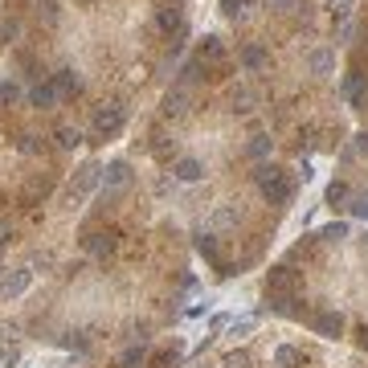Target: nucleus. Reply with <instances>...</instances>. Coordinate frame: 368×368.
I'll return each mask as SVG.
<instances>
[{
	"label": "nucleus",
	"instance_id": "30",
	"mask_svg": "<svg viewBox=\"0 0 368 368\" xmlns=\"http://www.w3.org/2000/svg\"><path fill=\"white\" fill-rule=\"evenodd\" d=\"M254 323H258V319H254V315H245V319H233V323H229V332H233V336H245V332H254Z\"/></svg>",
	"mask_w": 368,
	"mask_h": 368
},
{
	"label": "nucleus",
	"instance_id": "5",
	"mask_svg": "<svg viewBox=\"0 0 368 368\" xmlns=\"http://www.w3.org/2000/svg\"><path fill=\"white\" fill-rule=\"evenodd\" d=\"M127 184H131V164H127V160H111V164L102 168V189L115 193V189H127Z\"/></svg>",
	"mask_w": 368,
	"mask_h": 368
},
{
	"label": "nucleus",
	"instance_id": "25",
	"mask_svg": "<svg viewBox=\"0 0 368 368\" xmlns=\"http://www.w3.org/2000/svg\"><path fill=\"white\" fill-rule=\"evenodd\" d=\"M245 151H250L254 160H266V156H270V135H254V139H250V147H245Z\"/></svg>",
	"mask_w": 368,
	"mask_h": 368
},
{
	"label": "nucleus",
	"instance_id": "6",
	"mask_svg": "<svg viewBox=\"0 0 368 368\" xmlns=\"http://www.w3.org/2000/svg\"><path fill=\"white\" fill-rule=\"evenodd\" d=\"M29 282H33V270H13V274H4V278H0V294H4V299H21L25 291H29Z\"/></svg>",
	"mask_w": 368,
	"mask_h": 368
},
{
	"label": "nucleus",
	"instance_id": "22",
	"mask_svg": "<svg viewBox=\"0 0 368 368\" xmlns=\"http://www.w3.org/2000/svg\"><path fill=\"white\" fill-rule=\"evenodd\" d=\"M144 360H147V348L144 343H135V348H127V352L119 356V368H135V364H144Z\"/></svg>",
	"mask_w": 368,
	"mask_h": 368
},
{
	"label": "nucleus",
	"instance_id": "23",
	"mask_svg": "<svg viewBox=\"0 0 368 368\" xmlns=\"http://www.w3.org/2000/svg\"><path fill=\"white\" fill-rule=\"evenodd\" d=\"M221 13H225L229 21H242L245 13H250V0H221Z\"/></svg>",
	"mask_w": 368,
	"mask_h": 368
},
{
	"label": "nucleus",
	"instance_id": "28",
	"mask_svg": "<svg viewBox=\"0 0 368 368\" xmlns=\"http://www.w3.org/2000/svg\"><path fill=\"white\" fill-rule=\"evenodd\" d=\"M348 209H352V217H360V221H368V193H360V196H352V200H348Z\"/></svg>",
	"mask_w": 368,
	"mask_h": 368
},
{
	"label": "nucleus",
	"instance_id": "35",
	"mask_svg": "<svg viewBox=\"0 0 368 368\" xmlns=\"http://www.w3.org/2000/svg\"><path fill=\"white\" fill-rule=\"evenodd\" d=\"M0 37H4V41H8V37H17V21H4V25H0Z\"/></svg>",
	"mask_w": 368,
	"mask_h": 368
},
{
	"label": "nucleus",
	"instance_id": "24",
	"mask_svg": "<svg viewBox=\"0 0 368 368\" xmlns=\"http://www.w3.org/2000/svg\"><path fill=\"white\" fill-rule=\"evenodd\" d=\"M196 254L209 258V262H217V238H213V233H200V238H196Z\"/></svg>",
	"mask_w": 368,
	"mask_h": 368
},
{
	"label": "nucleus",
	"instance_id": "2",
	"mask_svg": "<svg viewBox=\"0 0 368 368\" xmlns=\"http://www.w3.org/2000/svg\"><path fill=\"white\" fill-rule=\"evenodd\" d=\"M123 123H127V107L123 102H102L95 111V119H90V135L95 139H115L123 131Z\"/></svg>",
	"mask_w": 368,
	"mask_h": 368
},
{
	"label": "nucleus",
	"instance_id": "1",
	"mask_svg": "<svg viewBox=\"0 0 368 368\" xmlns=\"http://www.w3.org/2000/svg\"><path fill=\"white\" fill-rule=\"evenodd\" d=\"M254 180H258V189H262V196H266L270 205H287L294 196V180L278 164H258Z\"/></svg>",
	"mask_w": 368,
	"mask_h": 368
},
{
	"label": "nucleus",
	"instance_id": "12",
	"mask_svg": "<svg viewBox=\"0 0 368 368\" xmlns=\"http://www.w3.org/2000/svg\"><path fill=\"white\" fill-rule=\"evenodd\" d=\"M315 332L319 336H327V340H336V336L343 332V315L340 311H319L315 315Z\"/></svg>",
	"mask_w": 368,
	"mask_h": 368
},
{
	"label": "nucleus",
	"instance_id": "8",
	"mask_svg": "<svg viewBox=\"0 0 368 368\" xmlns=\"http://www.w3.org/2000/svg\"><path fill=\"white\" fill-rule=\"evenodd\" d=\"M238 221H242V209H238V205H217L213 217H209V229H213V233H229V229H238Z\"/></svg>",
	"mask_w": 368,
	"mask_h": 368
},
{
	"label": "nucleus",
	"instance_id": "31",
	"mask_svg": "<svg viewBox=\"0 0 368 368\" xmlns=\"http://www.w3.org/2000/svg\"><path fill=\"white\" fill-rule=\"evenodd\" d=\"M200 66H205L200 57H193V62H184V70H180V78H184V82H193V78H200Z\"/></svg>",
	"mask_w": 368,
	"mask_h": 368
},
{
	"label": "nucleus",
	"instance_id": "4",
	"mask_svg": "<svg viewBox=\"0 0 368 368\" xmlns=\"http://www.w3.org/2000/svg\"><path fill=\"white\" fill-rule=\"evenodd\" d=\"M299 291H303V282H299V274H294L291 266H274L266 278V294L270 299H299Z\"/></svg>",
	"mask_w": 368,
	"mask_h": 368
},
{
	"label": "nucleus",
	"instance_id": "13",
	"mask_svg": "<svg viewBox=\"0 0 368 368\" xmlns=\"http://www.w3.org/2000/svg\"><path fill=\"white\" fill-rule=\"evenodd\" d=\"M57 86H53V82H37V86H33V90H29V102H33V107H41V111H49V107H57Z\"/></svg>",
	"mask_w": 368,
	"mask_h": 368
},
{
	"label": "nucleus",
	"instance_id": "37",
	"mask_svg": "<svg viewBox=\"0 0 368 368\" xmlns=\"http://www.w3.org/2000/svg\"><path fill=\"white\" fill-rule=\"evenodd\" d=\"M360 348H364V352H368V323H364V327H360Z\"/></svg>",
	"mask_w": 368,
	"mask_h": 368
},
{
	"label": "nucleus",
	"instance_id": "7",
	"mask_svg": "<svg viewBox=\"0 0 368 368\" xmlns=\"http://www.w3.org/2000/svg\"><path fill=\"white\" fill-rule=\"evenodd\" d=\"M172 176H176L180 184H196V180L205 176V164H200L196 156H180V160H172Z\"/></svg>",
	"mask_w": 368,
	"mask_h": 368
},
{
	"label": "nucleus",
	"instance_id": "20",
	"mask_svg": "<svg viewBox=\"0 0 368 368\" xmlns=\"http://www.w3.org/2000/svg\"><path fill=\"white\" fill-rule=\"evenodd\" d=\"M205 57H209V62H221V57H225L221 37H205V41H200V62H205Z\"/></svg>",
	"mask_w": 368,
	"mask_h": 368
},
{
	"label": "nucleus",
	"instance_id": "19",
	"mask_svg": "<svg viewBox=\"0 0 368 368\" xmlns=\"http://www.w3.org/2000/svg\"><path fill=\"white\" fill-rule=\"evenodd\" d=\"M78 144H82V131L78 127H57V147L62 151H74Z\"/></svg>",
	"mask_w": 368,
	"mask_h": 368
},
{
	"label": "nucleus",
	"instance_id": "33",
	"mask_svg": "<svg viewBox=\"0 0 368 368\" xmlns=\"http://www.w3.org/2000/svg\"><path fill=\"white\" fill-rule=\"evenodd\" d=\"M250 102H254L250 90H233V111H250Z\"/></svg>",
	"mask_w": 368,
	"mask_h": 368
},
{
	"label": "nucleus",
	"instance_id": "21",
	"mask_svg": "<svg viewBox=\"0 0 368 368\" xmlns=\"http://www.w3.org/2000/svg\"><path fill=\"white\" fill-rule=\"evenodd\" d=\"M86 250H90V254H111V250H115V233H90Z\"/></svg>",
	"mask_w": 368,
	"mask_h": 368
},
{
	"label": "nucleus",
	"instance_id": "26",
	"mask_svg": "<svg viewBox=\"0 0 368 368\" xmlns=\"http://www.w3.org/2000/svg\"><path fill=\"white\" fill-rule=\"evenodd\" d=\"M221 368H250V352H242V348L225 352V360H221Z\"/></svg>",
	"mask_w": 368,
	"mask_h": 368
},
{
	"label": "nucleus",
	"instance_id": "9",
	"mask_svg": "<svg viewBox=\"0 0 368 368\" xmlns=\"http://www.w3.org/2000/svg\"><path fill=\"white\" fill-rule=\"evenodd\" d=\"M49 82L57 86V95H62V98H70V95H78V90H82V78H78V70H70V66H62V70L53 74Z\"/></svg>",
	"mask_w": 368,
	"mask_h": 368
},
{
	"label": "nucleus",
	"instance_id": "38",
	"mask_svg": "<svg viewBox=\"0 0 368 368\" xmlns=\"http://www.w3.org/2000/svg\"><path fill=\"white\" fill-rule=\"evenodd\" d=\"M0 242H4V225H0Z\"/></svg>",
	"mask_w": 368,
	"mask_h": 368
},
{
	"label": "nucleus",
	"instance_id": "16",
	"mask_svg": "<svg viewBox=\"0 0 368 368\" xmlns=\"http://www.w3.org/2000/svg\"><path fill=\"white\" fill-rule=\"evenodd\" d=\"M266 62H270V53H266L262 46H245V49H242V66H245L250 74H254V70H262Z\"/></svg>",
	"mask_w": 368,
	"mask_h": 368
},
{
	"label": "nucleus",
	"instance_id": "29",
	"mask_svg": "<svg viewBox=\"0 0 368 368\" xmlns=\"http://www.w3.org/2000/svg\"><path fill=\"white\" fill-rule=\"evenodd\" d=\"M327 13H332L336 21H348V13H352V0H327Z\"/></svg>",
	"mask_w": 368,
	"mask_h": 368
},
{
	"label": "nucleus",
	"instance_id": "3",
	"mask_svg": "<svg viewBox=\"0 0 368 368\" xmlns=\"http://www.w3.org/2000/svg\"><path fill=\"white\" fill-rule=\"evenodd\" d=\"M98 184H102V164H95V160H86L82 168L74 172V180H70V189H66V200L70 205H82L86 196L95 193Z\"/></svg>",
	"mask_w": 368,
	"mask_h": 368
},
{
	"label": "nucleus",
	"instance_id": "36",
	"mask_svg": "<svg viewBox=\"0 0 368 368\" xmlns=\"http://www.w3.org/2000/svg\"><path fill=\"white\" fill-rule=\"evenodd\" d=\"M356 151H360V156H368V131H360V135H356Z\"/></svg>",
	"mask_w": 368,
	"mask_h": 368
},
{
	"label": "nucleus",
	"instance_id": "17",
	"mask_svg": "<svg viewBox=\"0 0 368 368\" xmlns=\"http://www.w3.org/2000/svg\"><path fill=\"white\" fill-rule=\"evenodd\" d=\"M299 364H303V352L291 348V343H282V348L274 352V368H299Z\"/></svg>",
	"mask_w": 368,
	"mask_h": 368
},
{
	"label": "nucleus",
	"instance_id": "10",
	"mask_svg": "<svg viewBox=\"0 0 368 368\" xmlns=\"http://www.w3.org/2000/svg\"><path fill=\"white\" fill-rule=\"evenodd\" d=\"M343 98H348L352 107H364V102H368V82H364V74H348V82H343Z\"/></svg>",
	"mask_w": 368,
	"mask_h": 368
},
{
	"label": "nucleus",
	"instance_id": "14",
	"mask_svg": "<svg viewBox=\"0 0 368 368\" xmlns=\"http://www.w3.org/2000/svg\"><path fill=\"white\" fill-rule=\"evenodd\" d=\"M307 70L319 74V78H327V74L336 70V53H332V49H311V57H307Z\"/></svg>",
	"mask_w": 368,
	"mask_h": 368
},
{
	"label": "nucleus",
	"instance_id": "32",
	"mask_svg": "<svg viewBox=\"0 0 368 368\" xmlns=\"http://www.w3.org/2000/svg\"><path fill=\"white\" fill-rule=\"evenodd\" d=\"M17 95H21V86H17V82H0V107H4V102H13Z\"/></svg>",
	"mask_w": 368,
	"mask_h": 368
},
{
	"label": "nucleus",
	"instance_id": "11",
	"mask_svg": "<svg viewBox=\"0 0 368 368\" xmlns=\"http://www.w3.org/2000/svg\"><path fill=\"white\" fill-rule=\"evenodd\" d=\"M156 25H160V33H176V37H184V13L180 8H160V17H156Z\"/></svg>",
	"mask_w": 368,
	"mask_h": 368
},
{
	"label": "nucleus",
	"instance_id": "18",
	"mask_svg": "<svg viewBox=\"0 0 368 368\" xmlns=\"http://www.w3.org/2000/svg\"><path fill=\"white\" fill-rule=\"evenodd\" d=\"M348 200H352L348 184H343V180H332V184H327V205H332V209H348Z\"/></svg>",
	"mask_w": 368,
	"mask_h": 368
},
{
	"label": "nucleus",
	"instance_id": "27",
	"mask_svg": "<svg viewBox=\"0 0 368 368\" xmlns=\"http://www.w3.org/2000/svg\"><path fill=\"white\" fill-rule=\"evenodd\" d=\"M319 238H323V242H343V238H348V225H343V221H332V225H323Z\"/></svg>",
	"mask_w": 368,
	"mask_h": 368
},
{
	"label": "nucleus",
	"instance_id": "15",
	"mask_svg": "<svg viewBox=\"0 0 368 368\" xmlns=\"http://www.w3.org/2000/svg\"><path fill=\"white\" fill-rule=\"evenodd\" d=\"M184 111H189V90H184V86L168 90V95H164V115H168V119H180Z\"/></svg>",
	"mask_w": 368,
	"mask_h": 368
},
{
	"label": "nucleus",
	"instance_id": "34",
	"mask_svg": "<svg viewBox=\"0 0 368 368\" xmlns=\"http://www.w3.org/2000/svg\"><path fill=\"white\" fill-rule=\"evenodd\" d=\"M266 8H274V13H291V8H299V0H266Z\"/></svg>",
	"mask_w": 368,
	"mask_h": 368
}]
</instances>
